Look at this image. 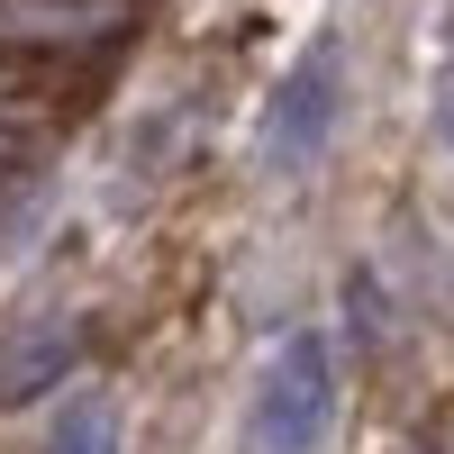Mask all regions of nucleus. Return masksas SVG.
I'll return each mask as SVG.
<instances>
[{"instance_id":"nucleus-4","label":"nucleus","mask_w":454,"mask_h":454,"mask_svg":"<svg viewBox=\"0 0 454 454\" xmlns=\"http://www.w3.org/2000/svg\"><path fill=\"white\" fill-rule=\"evenodd\" d=\"M82 364V318H27L0 336V409L64 391V372Z\"/></svg>"},{"instance_id":"nucleus-5","label":"nucleus","mask_w":454,"mask_h":454,"mask_svg":"<svg viewBox=\"0 0 454 454\" xmlns=\"http://www.w3.org/2000/svg\"><path fill=\"white\" fill-rule=\"evenodd\" d=\"M36 454H119V400L109 391H73L46 419V445Z\"/></svg>"},{"instance_id":"nucleus-6","label":"nucleus","mask_w":454,"mask_h":454,"mask_svg":"<svg viewBox=\"0 0 454 454\" xmlns=\"http://www.w3.org/2000/svg\"><path fill=\"white\" fill-rule=\"evenodd\" d=\"M427 119H436V145H454V55L436 64V100H427Z\"/></svg>"},{"instance_id":"nucleus-2","label":"nucleus","mask_w":454,"mask_h":454,"mask_svg":"<svg viewBox=\"0 0 454 454\" xmlns=\"http://www.w3.org/2000/svg\"><path fill=\"white\" fill-rule=\"evenodd\" d=\"M336 109H346V46L336 36H309L300 64L282 73L273 109H263V164L273 173H309L336 137Z\"/></svg>"},{"instance_id":"nucleus-1","label":"nucleus","mask_w":454,"mask_h":454,"mask_svg":"<svg viewBox=\"0 0 454 454\" xmlns=\"http://www.w3.org/2000/svg\"><path fill=\"white\" fill-rule=\"evenodd\" d=\"M336 400H346V382H336V346H327L318 327H291L282 346L263 355L254 391H246L237 445H246V454H327Z\"/></svg>"},{"instance_id":"nucleus-3","label":"nucleus","mask_w":454,"mask_h":454,"mask_svg":"<svg viewBox=\"0 0 454 454\" xmlns=\"http://www.w3.org/2000/svg\"><path fill=\"white\" fill-rule=\"evenodd\" d=\"M137 27V0H0V55H100Z\"/></svg>"}]
</instances>
